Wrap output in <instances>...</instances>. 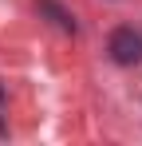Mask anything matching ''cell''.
Returning <instances> with one entry per match:
<instances>
[{
    "label": "cell",
    "mask_w": 142,
    "mask_h": 146,
    "mask_svg": "<svg viewBox=\"0 0 142 146\" xmlns=\"http://www.w3.org/2000/svg\"><path fill=\"white\" fill-rule=\"evenodd\" d=\"M40 8H44V12H47V16H51L59 28H63V32H75V20H71V12H63L55 0H40Z\"/></svg>",
    "instance_id": "cell-2"
},
{
    "label": "cell",
    "mask_w": 142,
    "mask_h": 146,
    "mask_svg": "<svg viewBox=\"0 0 142 146\" xmlns=\"http://www.w3.org/2000/svg\"><path fill=\"white\" fill-rule=\"evenodd\" d=\"M107 51H111V59L122 63V67L142 63V32H134V28H118V32H111Z\"/></svg>",
    "instance_id": "cell-1"
},
{
    "label": "cell",
    "mask_w": 142,
    "mask_h": 146,
    "mask_svg": "<svg viewBox=\"0 0 142 146\" xmlns=\"http://www.w3.org/2000/svg\"><path fill=\"white\" fill-rule=\"evenodd\" d=\"M0 134H8V122H4V95H0Z\"/></svg>",
    "instance_id": "cell-3"
}]
</instances>
